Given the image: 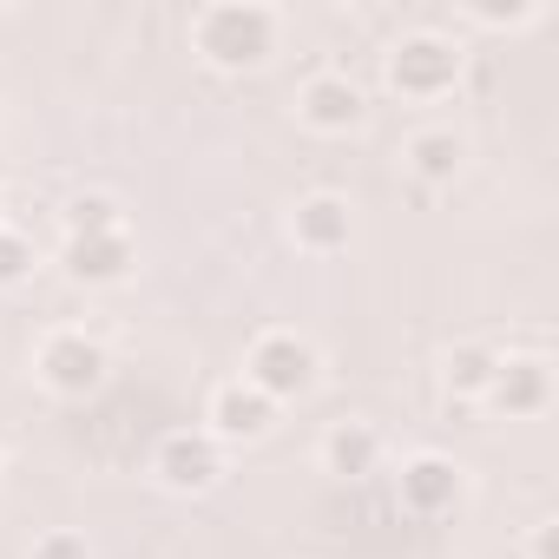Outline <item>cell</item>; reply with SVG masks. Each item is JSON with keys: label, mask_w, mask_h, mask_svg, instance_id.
<instances>
[{"label": "cell", "mask_w": 559, "mask_h": 559, "mask_svg": "<svg viewBox=\"0 0 559 559\" xmlns=\"http://www.w3.org/2000/svg\"><path fill=\"white\" fill-rule=\"evenodd\" d=\"M461 165H467V139H461L454 126H421V132H408V145H402V171H408L415 185H428V191L454 185Z\"/></svg>", "instance_id": "obj_12"}, {"label": "cell", "mask_w": 559, "mask_h": 559, "mask_svg": "<svg viewBox=\"0 0 559 559\" xmlns=\"http://www.w3.org/2000/svg\"><path fill=\"white\" fill-rule=\"evenodd\" d=\"M362 119H369V93H362L349 73L323 67V73H310V80L297 86V126H304V132H317V139H349V132H362Z\"/></svg>", "instance_id": "obj_6"}, {"label": "cell", "mask_w": 559, "mask_h": 559, "mask_svg": "<svg viewBox=\"0 0 559 559\" xmlns=\"http://www.w3.org/2000/svg\"><path fill=\"white\" fill-rule=\"evenodd\" d=\"M461 21H467V27H487V34H526V27L546 21V8H539V0H513V8H487V0H467Z\"/></svg>", "instance_id": "obj_16"}, {"label": "cell", "mask_w": 559, "mask_h": 559, "mask_svg": "<svg viewBox=\"0 0 559 559\" xmlns=\"http://www.w3.org/2000/svg\"><path fill=\"white\" fill-rule=\"evenodd\" d=\"M243 382H250L263 402L290 408V402L317 395L323 356H317V343L297 336V330H263V336H250V349H243Z\"/></svg>", "instance_id": "obj_3"}, {"label": "cell", "mask_w": 559, "mask_h": 559, "mask_svg": "<svg viewBox=\"0 0 559 559\" xmlns=\"http://www.w3.org/2000/svg\"><path fill=\"white\" fill-rule=\"evenodd\" d=\"M106 369H112V356H106V343L86 336V330H47V336L34 343V382H40L47 395H60V402L99 395V389H106Z\"/></svg>", "instance_id": "obj_4"}, {"label": "cell", "mask_w": 559, "mask_h": 559, "mask_svg": "<svg viewBox=\"0 0 559 559\" xmlns=\"http://www.w3.org/2000/svg\"><path fill=\"white\" fill-rule=\"evenodd\" d=\"M270 428H276V402H263L243 376H230V382L211 389V402H204V435H211L217 448H250V441H263Z\"/></svg>", "instance_id": "obj_8"}, {"label": "cell", "mask_w": 559, "mask_h": 559, "mask_svg": "<svg viewBox=\"0 0 559 559\" xmlns=\"http://www.w3.org/2000/svg\"><path fill=\"white\" fill-rule=\"evenodd\" d=\"M480 408H493V415H507V421L546 415V408H552V362L533 356V349H526V356H500V369H493Z\"/></svg>", "instance_id": "obj_9"}, {"label": "cell", "mask_w": 559, "mask_h": 559, "mask_svg": "<svg viewBox=\"0 0 559 559\" xmlns=\"http://www.w3.org/2000/svg\"><path fill=\"white\" fill-rule=\"evenodd\" d=\"M526 559H559V520H533L526 526Z\"/></svg>", "instance_id": "obj_19"}, {"label": "cell", "mask_w": 559, "mask_h": 559, "mask_svg": "<svg viewBox=\"0 0 559 559\" xmlns=\"http://www.w3.org/2000/svg\"><path fill=\"white\" fill-rule=\"evenodd\" d=\"M99 230H126V204L112 191H80L67 204V237H99Z\"/></svg>", "instance_id": "obj_15"}, {"label": "cell", "mask_w": 559, "mask_h": 559, "mask_svg": "<svg viewBox=\"0 0 559 559\" xmlns=\"http://www.w3.org/2000/svg\"><path fill=\"white\" fill-rule=\"evenodd\" d=\"M224 454H230V448H217L204 428H171V435L152 448V480H158L165 493H211V487L224 480Z\"/></svg>", "instance_id": "obj_7"}, {"label": "cell", "mask_w": 559, "mask_h": 559, "mask_svg": "<svg viewBox=\"0 0 559 559\" xmlns=\"http://www.w3.org/2000/svg\"><path fill=\"white\" fill-rule=\"evenodd\" d=\"M34 559H93V546H86V533L53 526V533H40V539H34Z\"/></svg>", "instance_id": "obj_18"}, {"label": "cell", "mask_w": 559, "mask_h": 559, "mask_svg": "<svg viewBox=\"0 0 559 559\" xmlns=\"http://www.w3.org/2000/svg\"><path fill=\"white\" fill-rule=\"evenodd\" d=\"M382 467V428H369V421H336L330 435H323V474H336V480H369Z\"/></svg>", "instance_id": "obj_13"}, {"label": "cell", "mask_w": 559, "mask_h": 559, "mask_svg": "<svg viewBox=\"0 0 559 559\" xmlns=\"http://www.w3.org/2000/svg\"><path fill=\"white\" fill-rule=\"evenodd\" d=\"M34 237L27 230H14V224H0V290H21L27 276H34Z\"/></svg>", "instance_id": "obj_17"}, {"label": "cell", "mask_w": 559, "mask_h": 559, "mask_svg": "<svg viewBox=\"0 0 559 559\" xmlns=\"http://www.w3.org/2000/svg\"><path fill=\"white\" fill-rule=\"evenodd\" d=\"M493 369H500V349H493V343H454V349L441 356V389H448V402H480L487 382H493Z\"/></svg>", "instance_id": "obj_14"}, {"label": "cell", "mask_w": 559, "mask_h": 559, "mask_svg": "<svg viewBox=\"0 0 559 559\" xmlns=\"http://www.w3.org/2000/svg\"><path fill=\"white\" fill-rule=\"evenodd\" d=\"M185 34L211 73H257L270 67L276 40H284V14L263 8V0H211V8L191 14Z\"/></svg>", "instance_id": "obj_1"}, {"label": "cell", "mask_w": 559, "mask_h": 559, "mask_svg": "<svg viewBox=\"0 0 559 559\" xmlns=\"http://www.w3.org/2000/svg\"><path fill=\"white\" fill-rule=\"evenodd\" d=\"M461 80H467V47L454 34L415 27L382 53V86L408 106H441V99H454Z\"/></svg>", "instance_id": "obj_2"}, {"label": "cell", "mask_w": 559, "mask_h": 559, "mask_svg": "<svg viewBox=\"0 0 559 559\" xmlns=\"http://www.w3.org/2000/svg\"><path fill=\"white\" fill-rule=\"evenodd\" d=\"M395 500H402V513H415V520H448V513L467 500V467H461L454 454L421 448V454H408V461L395 467Z\"/></svg>", "instance_id": "obj_5"}, {"label": "cell", "mask_w": 559, "mask_h": 559, "mask_svg": "<svg viewBox=\"0 0 559 559\" xmlns=\"http://www.w3.org/2000/svg\"><path fill=\"white\" fill-rule=\"evenodd\" d=\"M290 243L304 257H343L356 243V204L343 191H310L290 204Z\"/></svg>", "instance_id": "obj_10"}, {"label": "cell", "mask_w": 559, "mask_h": 559, "mask_svg": "<svg viewBox=\"0 0 559 559\" xmlns=\"http://www.w3.org/2000/svg\"><path fill=\"white\" fill-rule=\"evenodd\" d=\"M60 270L86 290H112L139 270V243H132V224L126 230H99V237H67L60 250Z\"/></svg>", "instance_id": "obj_11"}]
</instances>
